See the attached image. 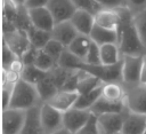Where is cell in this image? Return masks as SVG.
I'll return each mask as SVG.
<instances>
[{"label":"cell","mask_w":146,"mask_h":134,"mask_svg":"<svg viewBox=\"0 0 146 134\" xmlns=\"http://www.w3.org/2000/svg\"><path fill=\"white\" fill-rule=\"evenodd\" d=\"M121 16V25L117 30L119 34V48L124 55H145L146 47L143 44L132 22V13L124 6L116 8Z\"/></svg>","instance_id":"obj_1"},{"label":"cell","mask_w":146,"mask_h":134,"mask_svg":"<svg viewBox=\"0 0 146 134\" xmlns=\"http://www.w3.org/2000/svg\"><path fill=\"white\" fill-rule=\"evenodd\" d=\"M42 100L38 93L35 85H32L22 78L15 84L13 90V97L9 108L30 110L42 104Z\"/></svg>","instance_id":"obj_2"},{"label":"cell","mask_w":146,"mask_h":134,"mask_svg":"<svg viewBox=\"0 0 146 134\" xmlns=\"http://www.w3.org/2000/svg\"><path fill=\"white\" fill-rule=\"evenodd\" d=\"M124 105L127 110L146 116V85H124Z\"/></svg>","instance_id":"obj_3"},{"label":"cell","mask_w":146,"mask_h":134,"mask_svg":"<svg viewBox=\"0 0 146 134\" xmlns=\"http://www.w3.org/2000/svg\"><path fill=\"white\" fill-rule=\"evenodd\" d=\"M40 120L46 134H52L64 128V113L48 102L40 105Z\"/></svg>","instance_id":"obj_4"},{"label":"cell","mask_w":146,"mask_h":134,"mask_svg":"<svg viewBox=\"0 0 146 134\" xmlns=\"http://www.w3.org/2000/svg\"><path fill=\"white\" fill-rule=\"evenodd\" d=\"M81 70L98 77L103 82H122V60L113 65H89L83 64Z\"/></svg>","instance_id":"obj_5"},{"label":"cell","mask_w":146,"mask_h":134,"mask_svg":"<svg viewBox=\"0 0 146 134\" xmlns=\"http://www.w3.org/2000/svg\"><path fill=\"white\" fill-rule=\"evenodd\" d=\"M144 55L122 56V82L124 85L140 84Z\"/></svg>","instance_id":"obj_6"},{"label":"cell","mask_w":146,"mask_h":134,"mask_svg":"<svg viewBox=\"0 0 146 134\" xmlns=\"http://www.w3.org/2000/svg\"><path fill=\"white\" fill-rule=\"evenodd\" d=\"M26 110L8 108L2 110V134H19L25 120Z\"/></svg>","instance_id":"obj_7"},{"label":"cell","mask_w":146,"mask_h":134,"mask_svg":"<svg viewBox=\"0 0 146 134\" xmlns=\"http://www.w3.org/2000/svg\"><path fill=\"white\" fill-rule=\"evenodd\" d=\"M2 41H5L9 48L21 58L24 53L31 47L29 34L26 31L21 29H15L2 33Z\"/></svg>","instance_id":"obj_8"},{"label":"cell","mask_w":146,"mask_h":134,"mask_svg":"<svg viewBox=\"0 0 146 134\" xmlns=\"http://www.w3.org/2000/svg\"><path fill=\"white\" fill-rule=\"evenodd\" d=\"M63 113H64V128H66L72 134L78 133L82 127H84L92 116V112L90 110H82L74 107Z\"/></svg>","instance_id":"obj_9"},{"label":"cell","mask_w":146,"mask_h":134,"mask_svg":"<svg viewBox=\"0 0 146 134\" xmlns=\"http://www.w3.org/2000/svg\"><path fill=\"white\" fill-rule=\"evenodd\" d=\"M128 110L122 112H114V113H104L97 116L98 126L102 134H116L121 133L124 118L127 116Z\"/></svg>","instance_id":"obj_10"},{"label":"cell","mask_w":146,"mask_h":134,"mask_svg":"<svg viewBox=\"0 0 146 134\" xmlns=\"http://www.w3.org/2000/svg\"><path fill=\"white\" fill-rule=\"evenodd\" d=\"M47 8L50 10L55 23L70 21L76 10L71 0H49Z\"/></svg>","instance_id":"obj_11"},{"label":"cell","mask_w":146,"mask_h":134,"mask_svg":"<svg viewBox=\"0 0 146 134\" xmlns=\"http://www.w3.org/2000/svg\"><path fill=\"white\" fill-rule=\"evenodd\" d=\"M27 14H29L30 21L34 27L41 29L44 31H49V32L52 31L56 23H55V19L52 17L50 10L47 7L27 9Z\"/></svg>","instance_id":"obj_12"},{"label":"cell","mask_w":146,"mask_h":134,"mask_svg":"<svg viewBox=\"0 0 146 134\" xmlns=\"http://www.w3.org/2000/svg\"><path fill=\"white\" fill-rule=\"evenodd\" d=\"M95 24L104 29L117 31L121 25V16L119 10L111 8H102L95 14Z\"/></svg>","instance_id":"obj_13"},{"label":"cell","mask_w":146,"mask_h":134,"mask_svg":"<svg viewBox=\"0 0 146 134\" xmlns=\"http://www.w3.org/2000/svg\"><path fill=\"white\" fill-rule=\"evenodd\" d=\"M79 93L76 90H65V89H59L49 101L48 103L56 108L57 110L65 112L73 108L76 103V100L79 97Z\"/></svg>","instance_id":"obj_14"},{"label":"cell","mask_w":146,"mask_h":134,"mask_svg":"<svg viewBox=\"0 0 146 134\" xmlns=\"http://www.w3.org/2000/svg\"><path fill=\"white\" fill-rule=\"evenodd\" d=\"M70 21L78 33L86 36H90L95 26V15L83 9H76Z\"/></svg>","instance_id":"obj_15"},{"label":"cell","mask_w":146,"mask_h":134,"mask_svg":"<svg viewBox=\"0 0 146 134\" xmlns=\"http://www.w3.org/2000/svg\"><path fill=\"white\" fill-rule=\"evenodd\" d=\"M78 34L79 33L73 26V24L71 23V21L56 23L51 31V37L58 40L59 42H62L65 47H67Z\"/></svg>","instance_id":"obj_16"},{"label":"cell","mask_w":146,"mask_h":134,"mask_svg":"<svg viewBox=\"0 0 146 134\" xmlns=\"http://www.w3.org/2000/svg\"><path fill=\"white\" fill-rule=\"evenodd\" d=\"M146 128V116L130 112L128 110L122 126V134H144Z\"/></svg>","instance_id":"obj_17"},{"label":"cell","mask_w":146,"mask_h":134,"mask_svg":"<svg viewBox=\"0 0 146 134\" xmlns=\"http://www.w3.org/2000/svg\"><path fill=\"white\" fill-rule=\"evenodd\" d=\"M19 134H46L40 120V107L27 110L26 120Z\"/></svg>","instance_id":"obj_18"},{"label":"cell","mask_w":146,"mask_h":134,"mask_svg":"<svg viewBox=\"0 0 146 134\" xmlns=\"http://www.w3.org/2000/svg\"><path fill=\"white\" fill-rule=\"evenodd\" d=\"M124 110H127V108L124 105V100L123 101H119V102H112V101L106 100L103 96H100L98 98V101L90 109V111L95 116H99V115H104V113L122 112Z\"/></svg>","instance_id":"obj_19"},{"label":"cell","mask_w":146,"mask_h":134,"mask_svg":"<svg viewBox=\"0 0 146 134\" xmlns=\"http://www.w3.org/2000/svg\"><path fill=\"white\" fill-rule=\"evenodd\" d=\"M89 37L91 38L92 41H95L99 46L105 45V44H117V41H119L117 31L104 29V27H100L96 24H95Z\"/></svg>","instance_id":"obj_20"},{"label":"cell","mask_w":146,"mask_h":134,"mask_svg":"<svg viewBox=\"0 0 146 134\" xmlns=\"http://www.w3.org/2000/svg\"><path fill=\"white\" fill-rule=\"evenodd\" d=\"M90 45H91V38L89 36L79 33L66 48L72 54H74L75 56H78L84 61V58L88 54V50L90 48Z\"/></svg>","instance_id":"obj_21"},{"label":"cell","mask_w":146,"mask_h":134,"mask_svg":"<svg viewBox=\"0 0 146 134\" xmlns=\"http://www.w3.org/2000/svg\"><path fill=\"white\" fill-rule=\"evenodd\" d=\"M122 60L117 44H105L100 46V61L104 65H113Z\"/></svg>","instance_id":"obj_22"},{"label":"cell","mask_w":146,"mask_h":134,"mask_svg":"<svg viewBox=\"0 0 146 134\" xmlns=\"http://www.w3.org/2000/svg\"><path fill=\"white\" fill-rule=\"evenodd\" d=\"M35 87L38 89V93H39L42 102H48L59 90V88L52 80L49 72H47V74L35 85Z\"/></svg>","instance_id":"obj_23"},{"label":"cell","mask_w":146,"mask_h":134,"mask_svg":"<svg viewBox=\"0 0 146 134\" xmlns=\"http://www.w3.org/2000/svg\"><path fill=\"white\" fill-rule=\"evenodd\" d=\"M125 95V89L123 82H106L103 86L102 96L112 102L123 101Z\"/></svg>","instance_id":"obj_24"},{"label":"cell","mask_w":146,"mask_h":134,"mask_svg":"<svg viewBox=\"0 0 146 134\" xmlns=\"http://www.w3.org/2000/svg\"><path fill=\"white\" fill-rule=\"evenodd\" d=\"M27 34H29L31 46H33L38 49H43L44 46L48 44V41L52 38L51 32L44 31V30H41V29H36L34 26H32L27 31Z\"/></svg>","instance_id":"obj_25"},{"label":"cell","mask_w":146,"mask_h":134,"mask_svg":"<svg viewBox=\"0 0 146 134\" xmlns=\"http://www.w3.org/2000/svg\"><path fill=\"white\" fill-rule=\"evenodd\" d=\"M103 86H104V85L97 87L96 89H94V90H91V92H89V93H87V94L79 95L74 108L82 109V110H90L91 107H92V105L98 101V98L102 96Z\"/></svg>","instance_id":"obj_26"},{"label":"cell","mask_w":146,"mask_h":134,"mask_svg":"<svg viewBox=\"0 0 146 134\" xmlns=\"http://www.w3.org/2000/svg\"><path fill=\"white\" fill-rule=\"evenodd\" d=\"M57 64L59 66H63V68H66V69H72V70H78V69H81L82 65L84 64V61L81 60L80 57L75 56L74 54H72L67 48L63 52L62 56L59 57Z\"/></svg>","instance_id":"obj_27"},{"label":"cell","mask_w":146,"mask_h":134,"mask_svg":"<svg viewBox=\"0 0 146 134\" xmlns=\"http://www.w3.org/2000/svg\"><path fill=\"white\" fill-rule=\"evenodd\" d=\"M46 74L47 72L40 70L35 65H25L21 73V78L32 85H36Z\"/></svg>","instance_id":"obj_28"},{"label":"cell","mask_w":146,"mask_h":134,"mask_svg":"<svg viewBox=\"0 0 146 134\" xmlns=\"http://www.w3.org/2000/svg\"><path fill=\"white\" fill-rule=\"evenodd\" d=\"M105 82H103L98 77L96 76H92L90 73H88L79 84L78 88H76V92L80 94V95H83V94H87L94 89H96L97 87L104 85Z\"/></svg>","instance_id":"obj_29"},{"label":"cell","mask_w":146,"mask_h":134,"mask_svg":"<svg viewBox=\"0 0 146 134\" xmlns=\"http://www.w3.org/2000/svg\"><path fill=\"white\" fill-rule=\"evenodd\" d=\"M132 22H133V25H135L143 44L146 47V8L133 14L132 15Z\"/></svg>","instance_id":"obj_30"},{"label":"cell","mask_w":146,"mask_h":134,"mask_svg":"<svg viewBox=\"0 0 146 134\" xmlns=\"http://www.w3.org/2000/svg\"><path fill=\"white\" fill-rule=\"evenodd\" d=\"M34 65L44 72H49L57 65V62L49 54H47L43 49H40L38 53L36 60L34 62Z\"/></svg>","instance_id":"obj_31"},{"label":"cell","mask_w":146,"mask_h":134,"mask_svg":"<svg viewBox=\"0 0 146 134\" xmlns=\"http://www.w3.org/2000/svg\"><path fill=\"white\" fill-rule=\"evenodd\" d=\"M66 49V47L62 44V42H59L58 40H56V39H54V38H51L49 41H48V44L44 46V48H43V50L47 53V54H49L56 62H58V60H59V57L62 56V54H63V52Z\"/></svg>","instance_id":"obj_32"},{"label":"cell","mask_w":146,"mask_h":134,"mask_svg":"<svg viewBox=\"0 0 146 134\" xmlns=\"http://www.w3.org/2000/svg\"><path fill=\"white\" fill-rule=\"evenodd\" d=\"M84 63L89 65H99L102 64L100 61V46L91 40L90 48L88 50V54L84 58Z\"/></svg>","instance_id":"obj_33"},{"label":"cell","mask_w":146,"mask_h":134,"mask_svg":"<svg viewBox=\"0 0 146 134\" xmlns=\"http://www.w3.org/2000/svg\"><path fill=\"white\" fill-rule=\"evenodd\" d=\"M76 9H83L91 14H96L98 10L102 9L100 5L96 0H71Z\"/></svg>","instance_id":"obj_34"},{"label":"cell","mask_w":146,"mask_h":134,"mask_svg":"<svg viewBox=\"0 0 146 134\" xmlns=\"http://www.w3.org/2000/svg\"><path fill=\"white\" fill-rule=\"evenodd\" d=\"M16 58H18V56L9 48V46L5 41H2V65H1V68L2 69H8L9 65Z\"/></svg>","instance_id":"obj_35"},{"label":"cell","mask_w":146,"mask_h":134,"mask_svg":"<svg viewBox=\"0 0 146 134\" xmlns=\"http://www.w3.org/2000/svg\"><path fill=\"white\" fill-rule=\"evenodd\" d=\"M75 134H100V129H99L98 121H97V116H95L92 113V116H91L90 120L87 123V125L84 127H82Z\"/></svg>","instance_id":"obj_36"},{"label":"cell","mask_w":146,"mask_h":134,"mask_svg":"<svg viewBox=\"0 0 146 134\" xmlns=\"http://www.w3.org/2000/svg\"><path fill=\"white\" fill-rule=\"evenodd\" d=\"M15 84H7L5 86H1V96H2V110L8 109L11 102L13 97V90H14Z\"/></svg>","instance_id":"obj_37"},{"label":"cell","mask_w":146,"mask_h":134,"mask_svg":"<svg viewBox=\"0 0 146 134\" xmlns=\"http://www.w3.org/2000/svg\"><path fill=\"white\" fill-rule=\"evenodd\" d=\"M39 50H40V49H38V48L31 46V47L24 53V55L21 57L22 61H23V63H24L25 65H34V62H35V60H36V56H38Z\"/></svg>","instance_id":"obj_38"},{"label":"cell","mask_w":146,"mask_h":134,"mask_svg":"<svg viewBox=\"0 0 146 134\" xmlns=\"http://www.w3.org/2000/svg\"><path fill=\"white\" fill-rule=\"evenodd\" d=\"M125 7L133 14L146 8V0H125Z\"/></svg>","instance_id":"obj_39"},{"label":"cell","mask_w":146,"mask_h":134,"mask_svg":"<svg viewBox=\"0 0 146 134\" xmlns=\"http://www.w3.org/2000/svg\"><path fill=\"white\" fill-rule=\"evenodd\" d=\"M102 8H111V9H116L120 7L125 6V0H96Z\"/></svg>","instance_id":"obj_40"},{"label":"cell","mask_w":146,"mask_h":134,"mask_svg":"<svg viewBox=\"0 0 146 134\" xmlns=\"http://www.w3.org/2000/svg\"><path fill=\"white\" fill-rule=\"evenodd\" d=\"M49 0H26L24 3V8L26 9H33V8H40V7H47Z\"/></svg>","instance_id":"obj_41"},{"label":"cell","mask_w":146,"mask_h":134,"mask_svg":"<svg viewBox=\"0 0 146 134\" xmlns=\"http://www.w3.org/2000/svg\"><path fill=\"white\" fill-rule=\"evenodd\" d=\"M24 66H25V64L23 63V61H22V58H16L10 65H9V68L7 69V70H11V71H15V72H17V73H22V71H23V69H24Z\"/></svg>","instance_id":"obj_42"},{"label":"cell","mask_w":146,"mask_h":134,"mask_svg":"<svg viewBox=\"0 0 146 134\" xmlns=\"http://www.w3.org/2000/svg\"><path fill=\"white\" fill-rule=\"evenodd\" d=\"M140 84H143V85H146V54L143 56V66H141Z\"/></svg>","instance_id":"obj_43"},{"label":"cell","mask_w":146,"mask_h":134,"mask_svg":"<svg viewBox=\"0 0 146 134\" xmlns=\"http://www.w3.org/2000/svg\"><path fill=\"white\" fill-rule=\"evenodd\" d=\"M10 1H11L15 6H17V7H23L26 0H10Z\"/></svg>","instance_id":"obj_44"},{"label":"cell","mask_w":146,"mask_h":134,"mask_svg":"<svg viewBox=\"0 0 146 134\" xmlns=\"http://www.w3.org/2000/svg\"><path fill=\"white\" fill-rule=\"evenodd\" d=\"M52 134H72V133L68 132L66 128H62V129H59V131H57V132H55Z\"/></svg>","instance_id":"obj_45"},{"label":"cell","mask_w":146,"mask_h":134,"mask_svg":"<svg viewBox=\"0 0 146 134\" xmlns=\"http://www.w3.org/2000/svg\"><path fill=\"white\" fill-rule=\"evenodd\" d=\"M144 134H146V128H145V132H144Z\"/></svg>","instance_id":"obj_46"}]
</instances>
